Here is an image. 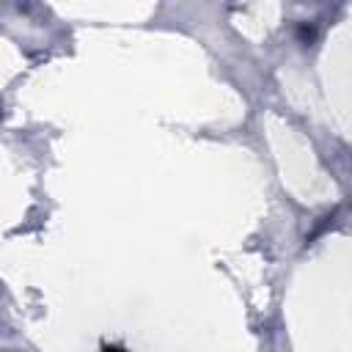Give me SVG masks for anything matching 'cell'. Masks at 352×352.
<instances>
[{"label": "cell", "mask_w": 352, "mask_h": 352, "mask_svg": "<svg viewBox=\"0 0 352 352\" xmlns=\"http://www.w3.org/2000/svg\"><path fill=\"white\" fill-rule=\"evenodd\" d=\"M102 352H124V349H121V346H104Z\"/></svg>", "instance_id": "6da1fadb"}]
</instances>
